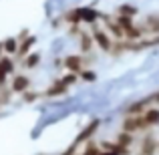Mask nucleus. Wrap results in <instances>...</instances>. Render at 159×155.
<instances>
[{
	"label": "nucleus",
	"mask_w": 159,
	"mask_h": 155,
	"mask_svg": "<svg viewBox=\"0 0 159 155\" xmlns=\"http://www.w3.org/2000/svg\"><path fill=\"white\" fill-rule=\"evenodd\" d=\"M93 39H95V44H97L101 51L109 52V51L113 48V36L109 34V32L101 30V28H97V26L93 28Z\"/></svg>",
	"instance_id": "f257e3e1"
},
{
	"label": "nucleus",
	"mask_w": 159,
	"mask_h": 155,
	"mask_svg": "<svg viewBox=\"0 0 159 155\" xmlns=\"http://www.w3.org/2000/svg\"><path fill=\"white\" fill-rule=\"evenodd\" d=\"M99 127H101V119H93V121H89V125H87V127H85V129H83V131L77 135L75 143L81 145V143H85V141H89L91 137H93L95 133L99 131Z\"/></svg>",
	"instance_id": "f03ea898"
},
{
	"label": "nucleus",
	"mask_w": 159,
	"mask_h": 155,
	"mask_svg": "<svg viewBox=\"0 0 159 155\" xmlns=\"http://www.w3.org/2000/svg\"><path fill=\"white\" fill-rule=\"evenodd\" d=\"M145 129V123H143V115H127L123 121V131H129V133H137Z\"/></svg>",
	"instance_id": "7ed1b4c3"
},
{
	"label": "nucleus",
	"mask_w": 159,
	"mask_h": 155,
	"mask_svg": "<svg viewBox=\"0 0 159 155\" xmlns=\"http://www.w3.org/2000/svg\"><path fill=\"white\" fill-rule=\"evenodd\" d=\"M65 69L69 71V73L79 75L85 69V66H83V57L81 54H69V57H65Z\"/></svg>",
	"instance_id": "20e7f679"
},
{
	"label": "nucleus",
	"mask_w": 159,
	"mask_h": 155,
	"mask_svg": "<svg viewBox=\"0 0 159 155\" xmlns=\"http://www.w3.org/2000/svg\"><path fill=\"white\" fill-rule=\"evenodd\" d=\"M12 93H26V91H30V81H28L24 75H16L14 79H12V87H10Z\"/></svg>",
	"instance_id": "39448f33"
},
{
	"label": "nucleus",
	"mask_w": 159,
	"mask_h": 155,
	"mask_svg": "<svg viewBox=\"0 0 159 155\" xmlns=\"http://www.w3.org/2000/svg\"><path fill=\"white\" fill-rule=\"evenodd\" d=\"M139 28L143 30V34L145 32L147 34H159V14H151L149 18H145V22Z\"/></svg>",
	"instance_id": "423d86ee"
},
{
	"label": "nucleus",
	"mask_w": 159,
	"mask_h": 155,
	"mask_svg": "<svg viewBox=\"0 0 159 155\" xmlns=\"http://www.w3.org/2000/svg\"><path fill=\"white\" fill-rule=\"evenodd\" d=\"M103 22H105V26H107L109 34H111V36H113V39H115V40H123V39H125V30H123V28L119 26V24H117V20L105 18V20H103Z\"/></svg>",
	"instance_id": "0eeeda50"
},
{
	"label": "nucleus",
	"mask_w": 159,
	"mask_h": 155,
	"mask_svg": "<svg viewBox=\"0 0 159 155\" xmlns=\"http://www.w3.org/2000/svg\"><path fill=\"white\" fill-rule=\"evenodd\" d=\"M143 123H145V129L159 125V109L157 107H149L147 111L143 113Z\"/></svg>",
	"instance_id": "6e6552de"
},
{
	"label": "nucleus",
	"mask_w": 159,
	"mask_h": 155,
	"mask_svg": "<svg viewBox=\"0 0 159 155\" xmlns=\"http://www.w3.org/2000/svg\"><path fill=\"white\" fill-rule=\"evenodd\" d=\"M65 22L66 24H73V26H79L83 22V8H73L65 14Z\"/></svg>",
	"instance_id": "1a4fd4ad"
},
{
	"label": "nucleus",
	"mask_w": 159,
	"mask_h": 155,
	"mask_svg": "<svg viewBox=\"0 0 159 155\" xmlns=\"http://www.w3.org/2000/svg\"><path fill=\"white\" fill-rule=\"evenodd\" d=\"M66 89H69V87H66L65 83H62V79H61V81H57L54 85L48 87V89L44 91V95H47V97H58V95H65Z\"/></svg>",
	"instance_id": "9d476101"
},
{
	"label": "nucleus",
	"mask_w": 159,
	"mask_h": 155,
	"mask_svg": "<svg viewBox=\"0 0 159 155\" xmlns=\"http://www.w3.org/2000/svg\"><path fill=\"white\" fill-rule=\"evenodd\" d=\"M2 47H4V52H6V54H18L20 40L16 39V36H10V39H6L2 43Z\"/></svg>",
	"instance_id": "9b49d317"
},
{
	"label": "nucleus",
	"mask_w": 159,
	"mask_h": 155,
	"mask_svg": "<svg viewBox=\"0 0 159 155\" xmlns=\"http://www.w3.org/2000/svg\"><path fill=\"white\" fill-rule=\"evenodd\" d=\"M36 44V36H26V39L20 43V47H18V57H28V51H30V47H34Z\"/></svg>",
	"instance_id": "f8f14e48"
},
{
	"label": "nucleus",
	"mask_w": 159,
	"mask_h": 155,
	"mask_svg": "<svg viewBox=\"0 0 159 155\" xmlns=\"http://www.w3.org/2000/svg\"><path fill=\"white\" fill-rule=\"evenodd\" d=\"M99 12L95 10V8H89V6H85L83 8V22H87V24H95L99 20Z\"/></svg>",
	"instance_id": "ddd939ff"
},
{
	"label": "nucleus",
	"mask_w": 159,
	"mask_h": 155,
	"mask_svg": "<svg viewBox=\"0 0 159 155\" xmlns=\"http://www.w3.org/2000/svg\"><path fill=\"white\" fill-rule=\"evenodd\" d=\"M81 39H79V43H81V48H83V52H91V48H93V43H95V39H93V34H87V32H81Z\"/></svg>",
	"instance_id": "4468645a"
},
{
	"label": "nucleus",
	"mask_w": 159,
	"mask_h": 155,
	"mask_svg": "<svg viewBox=\"0 0 159 155\" xmlns=\"http://www.w3.org/2000/svg\"><path fill=\"white\" fill-rule=\"evenodd\" d=\"M115 143H119V145H123V147H127V149H129V145L133 143V133H129V131H121L119 135H117Z\"/></svg>",
	"instance_id": "2eb2a0df"
},
{
	"label": "nucleus",
	"mask_w": 159,
	"mask_h": 155,
	"mask_svg": "<svg viewBox=\"0 0 159 155\" xmlns=\"http://www.w3.org/2000/svg\"><path fill=\"white\" fill-rule=\"evenodd\" d=\"M117 24H119V26L123 28L125 32H127L129 28H133V26H135V22H133V18H131V16H123V14H119V16H117Z\"/></svg>",
	"instance_id": "dca6fc26"
},
{
	"label": "nucleus",
	"mask_w": 159,
	"mask_h": 155,
	"mask_svg": "<svg viewBox=\"0 0 159 155\" xmlns=\"http://www.w3.org/2000/svg\"><path fill=\"white\" fill-rule=\"evenodd\" d=\"M39 62H40V54L39 52H30L26 58H24V66H26V69H34Z\"/></svg>",
	"instance_id": "f3484780"
},
{
	"label": "nucleus",
	"mask_w": 159,
	"mask_h": 155,
	"mask_svg": "<svg viewBox=\"0 0 159 155\" xmlns=\"http://www.w3.org/2000/svg\"><path fill=\"white\" fill-rule=\"evenodd\" d=\"M0 69L6 71V73L10 75V73H14V62H12L8 57H0Z\"/></svg>",
	"instance_id": "a211bd4d"
},
{
	"label": "nucleus",
	"mask_w": 159,
	"mask_h": 155,
	"mask_svg": "<svg viewBox=\"0 0 159 155\" xmlns=\"http://www.w3.org/2000/svg\"><path fill=\"white\" fill-rule=\"evenodd\" d=\"M119 14H123V16H135L137 14V8L135 6H131V4H121L119 6Z\"/></svg>",
	"instance_id": "6ab92c4d"
},
{
	"label": "nucleus",
	"mask_w": 159,
	"mask_h": 155,
	"mask_svg": "<svg viewBox=\"0 0 159 155\" xmlns=\"http://www.w3.org/2000/svg\"><path fill=\"white\" fill-rule=\"evenodd\" d=\"M101 153H103V151L99 149V145H95V143H89V145H87V147L83 149V151L79 153V155H101Z\"/></svg>",
	"instance_id": "aec40b11"
},
{
	"label": "nucleus",
	"mask_w": 159,
	"mask_h": 155,
	"mask_svg": "<svg viewBox=\"0 0 159 155\" xmlns=\"http://www.w3.org/2000/svg\"><path fill=\"white\" fill-rule=\"evenodd\" d=\"M79 77H81L83 81H87V83H93L95 79H97V75H95V71H91V69H83L81 73H79Z\"/></svg>",
	"instance_id": "412c9836"
},
{
	"label": "nucleus",
	"mask_w": 159,
	"mask_h": 155,
	"mask_svg": "<svg viewBox=\"0 0 159 155\" xmlns=\"http://www.w3.org/2000/svg\"><path fill=\"white\" fill-rule=\"evenodd\" d=\"M39 97H40V95L36 93V91H26V93H24V101H26V103H32V101H36Z\"/></svg>",
	"instance_id": "4be33fe9"
},
{
	"label": "nucleus",
	"mask_w": 159,
	"mask_h": 155,
	"mask_svg": "<svg viewBox=\"0 0 159 155\" xmlns=\"http://www.w3.org/2000/svg\"><path fill=\"white\" fill-rule=\"evenodd\" d=\"M75 81H77V75H75V73H69V75H65V77H62V83H65L66 87H70Z\"/></svg>",
	"instance_id": "5701e85b"
},
{
	"label": "nucleus",
	"mask_w": 159,
	"mask_h": 155,
	"mask_svg": "<svg viewBox=\"0 0 159 155\" xmlns=\"http://www.w3.org/2000/svg\"><path fill=\"white\" fill-rule=\"evenodd\" d=\"M77 153H79V149H77V143H73V145H70V147L66 149V151L62 153V155H77Z\"/></svg>",
	"instance_id": "b1692460"
},
{
	"label": "nucleus",
	"mask_w": 159,
	"mask_h": 155,
	"mask_svg": "<svg viewBox=\"0 0 159 155\" xmlns=\"http://www.w3.org/2000/svg\"><path fill=\"white\" fill-rule=\"evenodd\" d=\"M101 155H115V153H111V151H103Z\"/></svg>",
	"instance_id": "393cba45"
},
{
	"label": "nucleus",
	"mask_w": 159,
	"mask_h": 155,
	"mask_svg": "<svg viewBox=\"0 0 159 155\" xmlns=\"http://www.w3.org/2000/svg\"><path fill=\"white\" fill-rule=\"evenodd\" d=\"M0 107H2V99H0Z\"/></svg>",
	"instance_id": "a878e982"
}]
</instances>
